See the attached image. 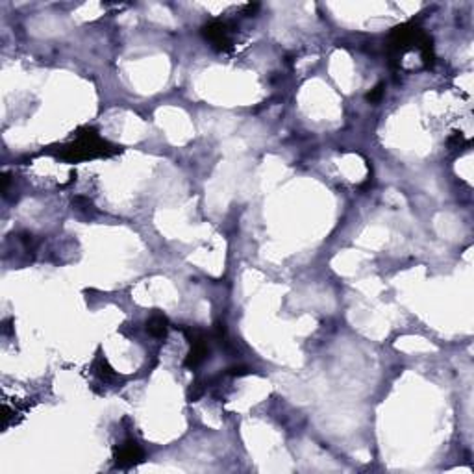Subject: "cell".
I'll return each instance as SVG.
<instances>
[{
    "mask_svg": "<svg viewBox=\"0 0 474 474\" xmlns=\"http://www.w3.org/2000/svg\"><path fill=\"white\" fill-rule=\"evenodd\" d=\"M248 372H250L248 367H245V365H236V367L228 369L226 374H230V376H245V374H248Z\"/></svg>",
    "mask_w": 474,
    "mask_h": 474,
    "instance_id": "obj_8",
    "label": "cell"
},
{
    "mask_svg": "<svg viewBox=\"0 0 474 474\" xmlns=\"http://www.w3.org/2000/svg\"><path fill=\"white\" fill-rule=\"evenodd\" d=\"M202 33H204V37L215 47L217 50H228L232 47L230 30H228L226 22H221V21L207 22L206 26L202 28Z\"/></svg>",
    "mask_w": 474,
    "mask_h": 474,
    "instance_id": "obj_3",
    "label": "cell"
},
{
    "mask_svg": "<svg viewBox=\"0 0 474 474\" xmlns=\"http://www.w3.org/2000/svg\"><path fill=\"white\" fill-rule=\"evenodd\" d=\"M258 10H259V4H248L247 8H245V15H254Z\"/></svg>",
    "mask_w": 474,
    "mask_h": 474,
    "instance_id": "obj_10",
    "label": "cell"
},
{
    "mask_svg": "<svg viewBox=\"0 0 474 474\" xmlns=\"http://www.w3.org/2000/svg\"><path fill=\"white\" fill-rule=\"evenodd\" d=\"M204 391H206V387L200 383V381H195L193 385H191V389H189V393H187V398L193 402V400H198L202 395H204Z\"/></svg>",
    "mask_w": 474,
    "mask_h": 474,
    "instance_id": "obj_6",
    "label": "cell"
},
{
    "mask_svg": "<svg viewBox=\"0 0 474 474\" xmlns=\"http://www.w3.org/2000/svg\"><path fill=\"white\" fill-rule=\"evenodd\" d=\"M113 146L102 141L98 134L93 128H82L78 130L76 141L67 146H63L60 150V156L67 161H83V159H93V158H100V156H110L115 154Z\"/></svg>",
    "mask_w": 474,
    "mask_h": 474,
    "instance_id": "obj_1",
    "label": "cell"
},
{
    "mask_svg": "<svg viewBox=\"0 0 474 474\" xmlns=\"http://www.w3.org/2000/svg\"><path fill=\"white\" fill-rule=\"evenodd\" d=\"M381 95H383V83H378L374 89H371V93L367 95V100L372 104L378 102V100L381 98Z\"/></svg>",
    "mask_w": 474,
    "mask_h": 474,
    "instance_id": "obj_7",
    "label": "cell"
},
{
    "mask_svg": "<svg viewBox=\"0 0 474 474\" xmlns=\"http://www.w3.org/2000/svg\"><path fill=\"white\" fill-rule=\"evenodd\" d=\"M226 324L224 322H217L215 324V335H217V339H221V343L222 341H226Z\"/></svg>",
    "mask_w": 474,
    "mask_h": 474,
    "instance_id": "obj_9",
    "label": "cell"
},
{
    "mask_svg": "<svg viewBox=\"0 0 474 474\" xmlns=\"http://www.w3.org/2000/svg\"><path fill=\"white\" fill-rule=\"evenodd\" d=\"M95 372L102 378V380H111V378H117V372L110 367V363L106 361L104 356H98L96 360H95V365H93Z\"/></svg>",
    "mask_w": 474,
    "mask_h": 474,
    "instance_id": "obj_5",
    "label": "cell"
},
{
    "mask_svg": "<svg viewBox=\"0 0 474 474\" xmlns=\"http://www.w3.org/2000/svg\"><path fill=\"white\" fill-rule=\"evenodd\" d=\"M167 330H169V320L163 315H154L146 320V332L156 339H165Z\"/></svg>",
    "mask_w": 474,
    "mask_h": 474,
    "instance_id": "obj_4",
    "label": "cell"
},
{
    "mask_svg": "<svg viewBox=\"0 0 474 474\" xmlns=\"http://www.w3.org/2000/svg\"><path fill=\"white\" fill-rule=\"evenodd\" d=\"M143 450L141 446L135 443L134 439H126L117 450H115V465L119 469H128L134 467L139 461H143Z\"/></svg>",
    "mask_w": 474,
    "mask_h": 474,
    "instance_id": "obj_2",
    "label": "cell"
}]
</instances>
